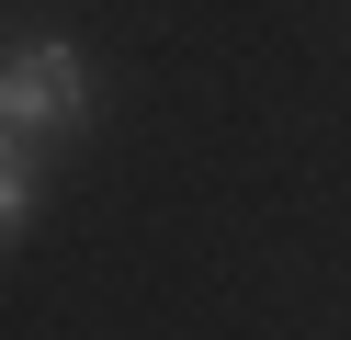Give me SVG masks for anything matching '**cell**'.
Instances as JSON below:
<instances>
[{
    "label": "cell",
    "instance_id": "1",
    "mask_svg": "<svg viewBox=\"0 0 351 340\" xmlns=\"http://www.w3.org/2000/svg\"><path fill=\"white\" fill-rule=\"evenodd\" d=\"M91 113V57H80L69 34H34V45H0V125L34 136L46 148L57 125H80Z\"/></svg>",
    "mask_w": 351,
    "mask_h": 340
},
{
    "label": "cell",
    "instance_id": "2",
    "mask_svg": "<svg viewBox=\"0 0 351 340\" xmlns=\"http://www.w3.org/2000/svg\"><path fill=\"white\" fill-rule=\"evenodd\" d=\"M34 227V136H12L0 125V249Z\"/></svg>",
    "mask_w": 351,
    "mask_h": 340
}]
</instances>
